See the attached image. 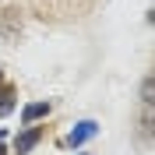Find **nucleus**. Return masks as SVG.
<instances>
[{
  "mask_svg": "<svg viewBox=\"0 0 155 155\" xmlns=\"http://www.w3.org/2000/svg\"><path fill=\"white\" fill-rule=\"evenodd\" d=\"M95 134H99V124H95V120H81V124H74V130L64 137V145H67V148H81L85 141H92Z\"/></svg>",
  "mask_w": 155,
  "mask_h": 155,
  "instance_id": "nucleus-1",
  "label": "nucleus"
},
{
  "mask_svg": "<svg viewBox=\"0 0 155 155\" xmlns=\"http://www.w3.org/2000/svg\"><path fill=\"white\" fill-rule=\"evenodd\" d=\"M39 137H42V127H25V130L14 137V152H18V155H28L32 148L39 145Z\"/></svg>",
  "mask_w": 155,
  "mask_h": 155,
  "instance_id": "nucleus-2",
  "label": "nucleus"
},
{
  "mask_svg": "<svg viewBox=\"0 0 155 155\" xmlns=\"http://www.w3.org/2000/svg\"><path fill=\"white\" fill-rule=\"evenodd\" d=\"M49 102H28V106L21 109V120H25V127H32L35 120H42V116H49Z\"/></svg>",
  "mask_w": 155,
  "mask_h": 155,
  "instance_id": "nucleus-3",
  "label": "nucleus"
},
{
  "mask_svg": "<svg viewBox=\"0 0 155 155\" xmlns=\"http://www.w3.org/2000/svg\"><path fill=\"white\" fill-rule=\"evenodd\" d=\"M14 88L11 85H0V116H7V113H14Z\"/></svg>",
  "mask_w": 155,
  "mask_h": 155,
  "instance_id": "nucleus-4",
  "label": "nucleus"
},
{
  "mask_svg": "<svg viewBox=\"0 0 155 155\" xmlns=\"http://www.w3.org/2000/svg\"><path fill=\"white\" fill-rule=\"evenodd\" d=\"M141 102H145V106H152V102H155V81H152V78L141 81Z\"/></svg>",
  "mask_w": 155,
  "mask_h": 155,
  "instance_id": "nucleus-5",
  "label": "nucleus"
},
{
  "mask_svg": "<svg viewBox=\"0 0 155 155\" xmlns=\"http://www.w3.org/2000/svg\"><path fill=\"white\" fill-rule=\"evenodd\" d=\"M0 155H7V148H4V130H0Z\"/></svg>",
  "mask_w": 155,
  "mask_h": 155,
  "instance_id": "nucleus-6",
  "label": "nucleus"
}]
</instances>
